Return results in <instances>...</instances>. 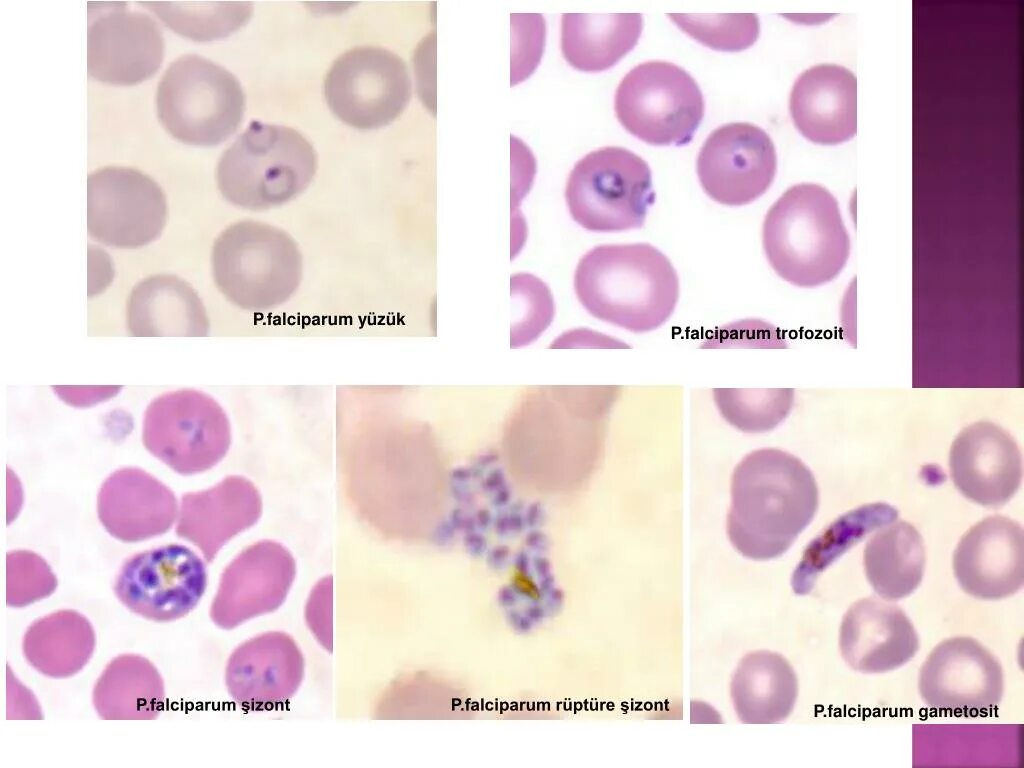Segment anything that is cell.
Instances as JSON below:
<instances>
[{
    "label": "cell",
    "instance_id": "obj_15",
    "mask_svg": "<svg viewBox=\"0 0 1024 768\" xmlns=\"http://www.w3.org/2000/svg\"><path fill=\"white\" fill-rule=\"evenodd\" d=\"M93 4L88 9L89 75L115 85H133L152 76L164 57L158 24L125 3Z\"/></svg>",
    "mask_w": 1024,
    "mask_h": 768
},
{
    "label": "cell",
    "instance_id": "obj_9",
    "mask_svg": "<svg viewBox=\"0 0 1024 768\" xmlns=\"http://www.w3.org/2000/svg\"><path fill=\"white\" fill-rule=\"evenodd\" d=\"M142 442L149 453L181 475L213 467L229 445V426L221 406L194 390L170 391L146 408Z\"/></svg>",
    "mask_w": 1024,
    "mask_h": 768
},
{
    "label": "cell",
    "instance_id": "obj_26",
    "mask_svg": "<svg viewBox=\"0 0 1024 768\" xmlns=\"http://www.w3.org/2000/svg\"><path fill=\"white\" fill-rule=\"evenodd\" d=\"M161 675L146 658L119 655L103 670L93 689V705L107 720L153 719L164 705Z\"/></svg>",
    "mask_w": 1024,
    "mask_h": 768
},
{
    "label": "cell",
    "instance_id": "obj_29",
    "mask_svg": "<svg viewBox=\"0 0 1024 768\" xmlns=\"http://www.w3.org/2000/svg\"><path fill=\"white\" fill-rule=\"evenodd\" d=\"M231 488L232 482L225 480L211 489L181 496L175 532L199 548L207 562L237 531L231 520Z\"/></svg>",
    "mask_w": 1024,
    "mask_h": 768
},
{
    "label": "cell",
    "instance_id": "obj_4",
    "mask_svg": "<svg viewBox=\"0 0 1024 768\" xmlns=\"http://www.w3.org/2000/svg\"><path fill=\"white\" fill-rule=\"evenodd\" d=\"M211 268L217 288L230 303L250 313H265L284 305L298 291L303 256L285 230L241 220L216 238Z\"/></svg>",
    "mask_w": 1024,
    "mask_h": 768
},
{
    "label": "cell",
    "instance_id": "obj_28",
    "mask_svg": "<svg viewBox=\"0 0 1024 768\" xmlns=\"http://www.w3.org/2000/svg\"><path fill=\"white\" fill-rule=\"evenodd\" d=\"M897 517V509L889 504L872 503L837 518L805 549L792 577L795 593H809L817 576L828 565L868 533L895 521Z\"/></svg>",
    "mask_w": 1024,
    "mask_h": 768
},
{
    "label": "cell",
    "instance_id": "obj_23",
    "mask_svg": "<svg viewBox=\"0 0 1024 768\" xmlns=\"http://www.w3.org/2000/svg\"><path fill=\"white\" fill-rule=\"evenodd\" d=\"M250 643L256 655L243 643L227 662L225 680L231 697L244 705L269 706L293 695L303 673L302 657L293 641L280 648L264 646L263 655L261 649L258 655L254 639Z\"/></svg>",
    "mask_w": 1024,
    "mask_h": 768
},
{
    "label": "cell",
    "instance_id": "obj_8",
    "mask_svg": "<svg viewBox=\"0 0 1024 768\" xmlns=\"http://www.w3.org/2000/svg\"><path fill=\"white\" fill-rule=\"evenodd\" d=\"M614 108L620 124L655 146L689 143L704 116L702 92L681 67L649 61L630 70L619 84Z\"/></svg>",
    "mask_w": 1024,
    "mask_h": 768
},
{
    "label": "cell",
    "instance_id": "obj_19",
    "mask_svg": "<svg viewBox=\"0 0 1024 768\" xmlns=\"http://www.w3.org/2000/svg\"><path fill=\"white\" fill-rule=\"evenodd\" d=\"M179 505L173 491L137 467L111 473L97 496V515L115 539L134 543L160 536L177 520Z\"/></svg>",
    "mask_w": 1024,
    "mask_h": 768
},
{
    "label": "cell",
    "instance_id": "obj_33",
    "mask_svg": "<svg viewBox=\"0 0 1024 768\" xmlns=\"http://www.w3.org/2000/svg\"><path fill=\"white\" fill-rule=\"evenodd\" d=\"M513 323L511 344H527L537 338L551 322L553 299L545 284L528 274L515 275L511 280Z\"/></svg>",
    "mask_w": 1024,
    "mask_h": 768
},
{
    "label": "cell",
    "instance_id": "obj_24",
    "mask_svg": "<svg viewBox=\"0 0 1024 768\" xmlns=\"http://www.w3.org/2000/svg\"><path fill=\"white\" fill-rule=\"evenodd\" d=\"M642 28L641 14H563L562 54L577 70L604 71L634 48Z\"/></svg>",
    "mask_w": 1024,
    "mask_h": 768
},
{
    "label": "cell",
    "instance_id": "obj_2",
    "mask_svg": "<svg viewBox=\"0 0 1024 768\" xmlns=\"http://www.w3.org/2000/svg\"><path fill=\"white\" fill-rule=\"evenodd\" d=\"M573 287L594 318L633 333L668 321L679 298V279L668 257L649 243L604 244L578 261Z\"/></svg>",
    "mask_w": 1024,
    "mask_h": 768
},
{
    "label": "cell",
    "instance_id": "obj_11",
    "mask_svg": "<svg viewBox=\"0 0 1024 768\" xmlns=\"http://www.w3.org/2000/svg\"><path fill=\"white\" fill-rule=\"evenodd\" d=\"M204 561L189 547L167 544L136 553L121 565L114 594L134 614L158 623L187 616L205 594Z\"/></svg>",
    "mask_w": 1024,
    "mask_h": 768
},
{
    "label": "cell",
    "instance_id": "obj_13",
    "mask_svg": "<svg viewBox=\"0 0 1024 768\" xmlns=\"http://www.w3.org/2000/svg\"><path fill=\"white\" fill-rule=\"evenodd\" d=\"M918 690L927 707L975 717L995 709L1004 692L998 659L972 637L957 636L937 644L918 675Z\"/></svg>",
    "mask_w": 1024,
    "mask_h": 768
},
{
    "label": "cell",
    "instance_id": "obj_25",
    "mask_svg": "<svg viewBox=\"0 0 1024 768\" xmlns=\"http://www.w3.org/2000/svg\"><path fill=\"white\" fill-rule=\"evenodd\" d=\"M864 567L873 590L886 601L911 595L920 585L926 562L924 542L908 522H891L869 538Z\"/></svg>",
    "mask_w": 1024,
    "mask_h": 768
},
{
    "label": "cell",
    "instance_id": "obj_31",
    "mask_svg": "<svg viewBox=\"0 0 1024 768\" xmlns=\"http://www.w3.org/2000/svg\"><path fill=\"white\" fill-rule=\"evenodd\" d=\"M714 401L721 415L737 429L761 433L778 426L789 414L794 389L714 388Z\"/></svg>",
    "mask_w": 1024,
    "mask_h": 768
},
{
    "label": "cell",
    "instance_id": "obj_1",
    "mask_svg": "<svg viewBox=\"0 0 1024 768\" xmlns=\"http://www.w3.org/2000/svg\"><path fill=\"white\" fill-rule=\"evenodd\" d=\"M818 504L814 475L799 458L776 448L754 450L732 474L728 538L746 558H778L811 523Z\"/></svg>",
    "mask_w": 1024,
    "mask_h": 768
},
{
    "label": "cell",
    "instance_id": "obj_21",
    "mask_svg": "<svg viewBox=\"0 0 1024 768\" xmlns=\"http://www.w3.org/2000/svg\"><path fill=\"white\" fill-rule=\"evenodd\" d=\"M127 327L133 336H206L204 304L183 279L155 275L139 282L127 303Z\"/></svg>",
    "mask_w": 1024,
    "mask_h": 768
},
{
    "label": "cell",
    "instance_id": "obj_16",
    "mask_svg": "<svg viewBox=\"0 0 1024 768\" xmlns=\"http://www.w3.org/2000/svg\"><path fill=\"white\" fill-rule=\"evenodd\" d=\"M954 575L964 592L982 600H999L1024 583V534L1016 521L989 516L960 539L953 555Z\"/></svg>",
    "mask_w": 1024,
    "mask_h": 768
},
{
    "label": "cell",
    "instance_id": "obj_32",
    "mask_svg": "<svg viewBox=\"0 0 1024 768\" xmlns=\"http://www.w3.org/2000/svg\"><path fill=\"white\" fill-rule=\"evenodd\" d=\"M682 31L711 49L738 52L752 46L760 32L754 14H669Z\"/></svg>",
    "mask_w": 1024,
    "mask_h": 768
},
{
    "label": "cell",
    "instance_id": "obj_20",
    "mask_svg": "<svg viewBox=\"0 0 1024 768\" xmlns=\"http://www.w3.org/2000/svg\"><path fill=\"white\" fill-rule=\"evenodd\" d=\"M854 74L834 64H821L796 79L789 110L797 130L809 141L837 145L854 137L857 130Z\"/></svg>",
    "mask_w": 1024,
    "mask_h": 768
},
{
    "label": "cell",
    "instance_id": "obj_5",
    "mask_svg": "<svg viewBox=\"0 0 1024 768\" xmlns=\"http://www.w3.org/2000/svg\"><path fill=\"white\" fill-rule=\"evenodd\" d=\"M310 142L293 128L254 121L222 154L217 184L235 206L260 211L302 193L316 171Z\"/></svg>",
    "mask_w": 1024,
    "mask_h": 768
},
{
    "label": "cell",
    "instance_id": "obj_12",
    "mask_svg": "<svg viewBox=\"0 0 1024 768\" xmlns=\"http://www.w3.org/2000/svg\"><path fill=\"white\" fill-rule=\"evenodd\" d=\"M87 227L91 237L117 248H138L157 239L167 220L162 189L142 172L106 167L87 180Z\"/></svg>",
    "mask_w": 1024,
    "mask_h": 768
},
{
    "label": "cell",
    "instance_id": "obj_3",
    "mask_svg": "<svg viewBox=\"0 0 1024 768\" xmlns=\"http://www.w3.org/2000/svg\"><path fill=\"white\" fill-rule=\"evenodd\" d=\"M762 243L774 272L801 288L817 287L837 277L851 247L836 198L813 183L790 187L770 207L763 222Z\"/></svg>",
    "mask_w": 1024,
    "mask_h": 768
},
{
    "label": "cell",
    "instance_id": "obj_27",
    "mask_svg": "<svg viewBox=\"0 0 1024 768\" xmlns=\"http://www.w3.org/2000/svg\"><path fill=\"white\" fill-rule=\"evenodd\" d=\"M27 662L51 678L78 673L95 649L91 623L80 613L60 610L33 622L23 638Z\"/></svg>",
    "mask_w": 1024,
    "mask_h": 768
},
{
    "label": "cell",
    "instance_id": "obj_7",
    "mask_svg": "<svg viewBox=\"0 0 1024 768\" xmlns=\"http://www.w3.org/2000/svg\"><path fill=\"white\" fill-rule=\"evenodd\" d=\"M565 200L572 219L588 231L641 228L655 201L650 168L625 148H600L576 163L566 183Z\"/></svg>",
    "mask_w": 1024,
    "mask_h": 768
},
{
    "label": "cell",
    "instance_id": "obj_14",
    "mask_svg": "<svg viewBox=\"0 0 1024 768\" xmlns=\"http://www.w3.org/2000/svg\"><path fill=\"white\" fill-rule=\"evenodd\" d=\"M777 170L770 136L750 123H729L715 129L697 158L704 192L727 206L747 205L771 186Z\"/></svg>",
    "mask_w": 1024,
    "mask_h": 768
},
{
    "label": "cell",
    "instance_id": "obj_22",
    "mask_svg": "<svg viewBox=\"0 0 1024 768\" xmlns=\"http://www.w3.org/2000/svg\"><path fill=\"white\" fill-rule=\"evenodd\" d=\"M731 699L741 722L771 724L785 720L792 712L798 680L787 659L766 650L745 655L731 681Z\"/></svg>",
    "mask_w": 1024,
    "mask_h": 768
},
{
    "label": "cell",
    "instance_id": "obj_6",
    "mask_svg": "<svg viewBox=\"0 0 1024 768\" xmlns=\"http://www.w3.org/2000/svg\"><path fill=\"white\" fill-rule=\"evenodd\" d=\"M158 118L175 139L214 146L241 123L245 97L238 79L224 67L198 55L171 63L158 85Z\"/></svg>",
    "mask_w": 1024,
    "mask_h": 768
},
{
    "label": "cell",
    "instance_id": "obj_18",
    "mask_svg": "<svg viewBox=\"0 0 1024 768\" xmlns=\"http://www.w3.org/2000/svg\"><path fill=\"white\" fill-rule=\"evenodd\" d=\"M839 649L855 671L876 674L895 670L919 650V637L896 604L874 596L854 602L839 630Z\"/></svg>",
    "mask_w": 1024,
    "mask_h": 768
},
{
    "label": "cell",
    "instance_id": "obj_10",
    "mask_svg": "<svg viewBox=\"0 0 1024 768\" xmlns=\"http://www.w3.org/2000/svg\"><path fill=\"white\" fill-rule=\"evenodd\" d=\"M324 92L333 113L360 129L378 128L401 114L411 97L406 63L382 47L353 48L332 64Z\"/></svg>",
    "mask_w": 1024,
    "mask_h": 768
},
{
    "label": "cell",
    "instance_id": "obj_17",
    "mask_svg": "<svg viewBox=\"0 0 1024 768\" xmlns=\"http://www.w3.org/2000/svg\"><path fill=\"white\" fill-rule=\"evenodd\" d=\"M951 478L968 499L998 508L1018 490L1022 458L1015 439L1002 427L980 421L965 427L949 454Z\"/></svg>",
    "mask_w": 1024,
    "mask_h": 768
},
{
    "label": "cell",
    "instance_id": "obj_30",
    "mask_svg": "<svg viewBox=\"0 0 1024 768\" xmlns=\"http://www.w3.org/2000/svg\"><path fill=\"white\" fill-rule=\"evenodd\" d=\"M174 32L196 40L209 41L231 34L252 13L251 2L150 1L140 2Z\"/></svg>",
    "mask_w": 1024,
    "mask_h": 768
}]
</instances>
